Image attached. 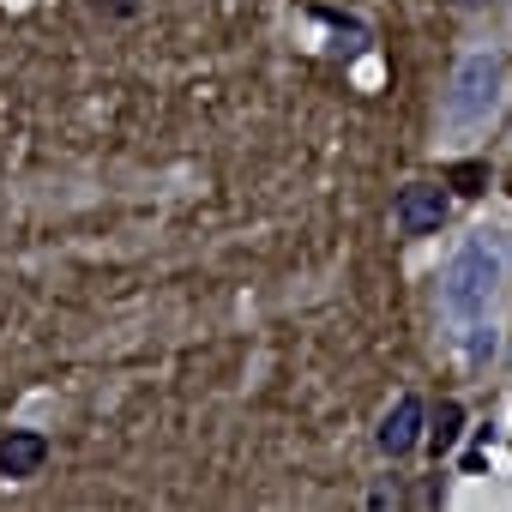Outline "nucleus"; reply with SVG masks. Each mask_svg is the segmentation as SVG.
<instances>
[{"label": "nucleus", "instance_id": "f257e3e1", "mask_svg": "<svg viewBox=\"0 0 512 512\" xmlns=\"http://www.w3.org/2000/svg\"><path fill=\"white\" fill-rule=\"evenodd\" d=\"M494 284H500V253L488 241H464L452 253V266H446V314L452 320H476L488 308Z\"/></svg>", "mask_w": 512, "mask_h": 512}, {"label": "nucleus", "instance_id": "f03ea898", "mask_svg": "<svg viewBox=\"0 0 512 512\" xmlns=\"http://www.w3.org/2000/svg\"><path fill=\"white\" fill-rule=\"evenodd\" d=\"M494 97H500V61L494 55H470L452 79V97H446V121L452 127H476L494 115Z\"/></svg>", "mask_w": 512, "mask_h": 512}, {"label": "nucleus", "instance_id": "7ed1b4c3", "mask_svg": "<svg viewBox=\"0 0 512 512\" xmlns=\"http://www.w3.org/2000/svg\"><path fill=\"white\" fill-rule=\"evenodd\" d=\"M392 223H398V235H434L446 223V187H434V181L404 187L392 205Z\"/></svg>", "mask_w": 512, "mask_h": 512}, {"label": "nucleus", "instance_id": "20e7f679", "mask_svg": "<svg viewBox=\"0 0 512 512\" xmlns=\"http://www.w3.org/2000/svg\"><path fill=\"white\" fill-rule=\"evenodd\" d=\"M49 434L43 428H7L0 434V476H13V482H31L43 464H49Z\"/></svg>", "mask_w": 512, "mask_h": 512}, {"label": "nucleus", "instance_id": "39448f33", "mask_svg": "<svg viewBox=\"0 0 512 512\" xmlns=\"http://www.w3.org/2000/svg\"><path fill=\"white\" fill-rule=\"evenodd\" d=\"M422 446V398H398L392 410H386V422H380V452L386 458H404V452H416Z\"/></svg>", "mask_w": 512, "mask_h": 512}, {"label": "nucleus", "instance_id": "423d86ee", "mask_svg": "<svg viewBox=\"0 0 512 512\" xmlns=\"http://www.w3.org/2000/svg\"><path fill=\"white\" fill-rule=\"evenodd\" d=\"M458 428H464V410H458V404H440V416H434V428H428V446H434V452H452V446H458Z\"/></svg>", "mask_w": 512, "mask_h": 512}, {"label": "nucleus", "instance_id": "0eeeda50", "mask_svg": "<svg viewBox=\"0 0 512 512\" xmlns=\"http://www.w3.org/2000/svg\"><path fill=\"white\" fill-rule=\"evenodd\" d=\"M446 187H458V193H482V187H488V163H452V169H446Z\"/></svg>", "mask_w": 512, "mask_h": 512}, {"label": "nucleus", "instance_id": "6e6552de", "mask_svg": "<svg viewBox=\"0 0 512 512\" xmlns=\"http://www.w3.org/2000/svg\"><path fill=\"white\" fill-rule=\"evenodd\" d=\"M139 7H145V0H97L103 19H139Z\"/></svg>", "mask_w": 512, "mask_h": 512}]
</instances>
